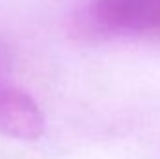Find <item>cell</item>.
I'll list each match as a JSON object with an SVG mask.
<instances>
[{
    "instance_id": "1",
    "label": "cell",
    "mask_w": 160,
    "mask_h": 159,
    "mask_svg": "<svg viewBox=\"0 0 160 159\" xmlns=\"http://www.w3.org/2000/svg\"><path fill=\"white\" fill-rule=\"evenodd\" d=\"M82 25L101 36L160 32V0H91Z\"/></svg>"
},
{
    "instance_id": "2",
    "label": "cell",
    "mask_w": 160,
    "mask_h": 159,
    "mask_svg": "<svg viewBox=\"0 0 160 159\" xmlns=\"http://www.w3.org/2000/svg\"><path fill=\"white\" fill-rule=\"evenodd\" d=\"M45 133V114L36 99L4 80H0V137L17 140H36Z\"/></svg>"
}]
</instances>
